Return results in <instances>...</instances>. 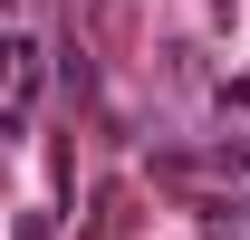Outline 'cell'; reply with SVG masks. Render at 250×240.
<instances>
[{
	"instance_id": "cell-1",
	"label": "cell",
	"mask_w": 250,
	"mask_h": 240,
	"mask_svg": "<svg viewBox=\"0 0 250 240\" xmlns=\"http://www.w3.org/2000/svg\"><path fill=\"white\" fill-rule=\"evenodd\" d=\"M29 116H39V39L20 29L10 39V135H29Z\"/></svg>"
}]
</instances>
